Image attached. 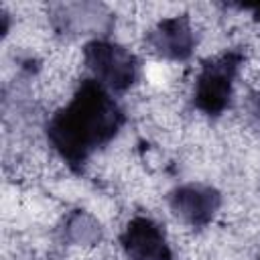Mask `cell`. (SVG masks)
<instances>
[{
	"instance_id": "1",
	"label": "cell",
	"mask_w": 260,
	"mask_h": 260,
	"mask_svg": "<svg viewBox=\"0 0 260 260\" xmlns=\"http://www.w3.org/2000/svg\"><path fill=\"white\" fill-rule=\"evenodd\" d=\"M124 124V112L95 79H83L71 102L47 124V138L55 152L75 171L104 144H108Z\"/></svg>"
},
{
	"instance_id": "2",
	"label": "cell",
	"mask_w": 260,
	"mask_h": 260,
	"mask_svg": "<svg viewBox=\"0 0 260 260\" xmlns=\"http://www.w3.org/2000/svg\"><path fill=\"white\" fill-rule=\"evenodd\" d=\"M242 59L244 57L240 51H228L203 63L193 89V104L199 112L207 116H219L230 106L234 79Z\"/></svg>"
},
{
	"instance_id": "3",
	"label": "cell",
	"mask_w": 260,
	"mask_h": 260,
	"mask_svg": "<svg viewBox=\"0 0 260 260\" xmlns=\"http://www.w3.org/2000/svg\"><path fill=\"white\" fill-rule=\"evenodd\" d=\"M87 67L93 79L110 91H126L138 75L136 57L122 45L110 41H91L83 49Z\"/></svg>"
},
{
	"instance_id": "4",
	"label": "cell",
	"mask_w": 260,
	"mask_h": 260,
	"mask_svg": "<svg viewBox=\"0 0 260 260\" xmlns=\"http://www.w3.org/2000/svg\"><path fill=\"white\" fill-rule=\"evenodd\" d=\"M120 244L126 260H171V248L160 225L144 215L128 221Z\"/></svg>"
},
{
	"instance_id": "5",
	"label": "cell",
	"mask_w": 260,
	"mask_h": 260,
	"mask_svg": "<svg viewBox=\"0 0 260 260\" xmlns=\"http://www.w3.org/2000/svg\"><path fill=\"white\" fill-rule=\"evenodd\" d=\"M169 203L175 215H179L181 219H185L195 228H203L213 219L215 211L219 209L221 197L215 189L207 185L191 183L175 189L169 197Z\"/></svg>"
},
{
	"instance_id": "6",
	"label": "cell",
	"mask_w": 260,
	"mask_h": 260,
	"mask_svg": "<svg viewBox=\"0 0 260 260\" xmlns=\"http://www.w3.org/2000/svg\"><path fill=\"white\" fill-rule=\"evenodd\" d=\"M152 51L165 59L183 61L193 53L195 35L185 16H171L160 20L148 35Z\"/></svg>"
},
{
	"instance_id": "7",
	"label": "cell",
	"mask_w": 260,
	"mask_h": 260,
	"mask_svg": "<svg viewBox=\"0 0 260 260\" xmlns=\"http://www.w3.org/2000/svg\"><path fill=\"white\" fill-rule=\"evenodd\" d=\"M250 116H252L256 128L260 130V91L250 100Z\"/></svg>"
},
{
	"instance_id": "8",
	"label": "cell",
	"mask_w": 260,
	"mask_h": 260,
	"mask_svg": "<svg viewBox=\"0 0 260 260\" xmlns=\"http://www.w3.org/2000/svg\"><path fill=\"white\" fill-rule=\"evenodd\" d=\"M254 14H256V18L260 20V6H254Z\"/></svg>"
}]
</instances>
